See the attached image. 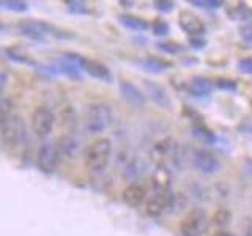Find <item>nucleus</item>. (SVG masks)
Listing matches in <instances>:
<instances>
[{
  "mask_svg": "<svg viewBox=\"0 0 252 236\" xmlns=\"http://www.w3.org/2000/svg\"><path fill=\"white\" fill-rule=\"evenodd\" d=\"M202 44H203V41H197V39L191 38V46L192 47H202Z\"/></svg>",
  "mask_w": 252,
  "mask_h": 236,
  "instance_id": "nucleus-37",
  "label": "nucleus"
},
{
  "mask_svg": "<svg viewBox=\"0 0 252 236\" xmlns=\"http://www.w3.org/2000/svg\"><path fill=\"white\" fill-rule=\"evenodd\" d=\"M145 90L147 94L153 99V102H156L158 106L162 109H169L172 106V99L169 96V93L165 91V88L162 85L156 84L153 81H145Z\"/></svg>",
  "mask_w": 252,
  "mask_h": 236,
  "instance_id": "nucleus-14",
  "label": "nucleus"
},
{
  "mask_svg": "<svg viewBox=\"0 0 252 236\" xmlns=\"http://www.w3.org/2000/svg\"><path fill=\"white\" fill-rule=\"evenodd\" d=\"M178 24L188 35H192V36L202 35L205 31L203 22L200 21L199 16L194 14L192 11H181L178 16Z\"/></svg>",
  "mask_w": 252,
  "mask_h": 236,
  "instance_id": "nucleus-10",
  "label": "nucleus"
},
{
  "mask_svg": "<svg viewBox=\"0 0 252 236\" xmlns=\"http://www.w3.org/2000/svg\"><path fill=\"white\" fill-rule=\"evenodd\" d=\"M110 156H112V142L106 137L96 139L85 149L84 162L87 170L94 175L102 173L110 161Z\"/></svg>",
  "mask_w": 252,
  "mask_h": 236,
  "instance_id": "nucleus-1",
  "label": "nucleus"
},
{
  "mask_svg": "<svg viewBox=\"0 0 252 236\" xmlns=\"http://www.w3.org/2000/svg\"><path fill=\"white\" fill-rule=\"evenodd\" d=\"M213 224L218 225V227H225L230 224V220H232V214H230V211H228L227 208H219L216 209V212L213 214Z\"/></svg>",
  "mask_w": 252,
  "mask_h": 236,
  "instance_id": "nucleus-24",
  "label": "nucleus"
},
{
  "mask_svg": "<svg viewBox=\"0 0 252 236\" xmlns=\"http://www.w3.org/2000/svg\"><path fill=\"white\" fill-rule=\"evenodd\" d=\"M189 90L195 96H207L211 93V84L205 77H194L189 84Z\"/></svg>",
  "mask_w": 252,
  "mask_h": 236,
  "instance_id": "nucleus-20",
  "label": "nucleus"
},
{
  "mask_svg": "<svg viewBox=\"0 0 252 236\" xmlns=\"http://www.w3.org/2000/svg\"><path fill=\"white\" fill-rule=\"evenodd\" d=\"M120 93L122 96L132 104L134 107H142L147 102V96L145 93L142 91L137 85H134L129 81H122L120 82Z\"/></svg>",
  "mask_w": 252,
  "mask_h": 236,
  "instance_id": "nucleus-12",
  "label": "nucleus"
},
{
  "mask_svg": "<svg viewBox=\"0 0 252 236\" xmlns=\"http://www.w3.org/2000/svg\"><path fill=\"white\" fill-rule=\"evenodd\" d=\"M150 156H152V161L156 165H162V167H167L170 170V165L172 167H178L180 147L172 137H165L161 139L159 142H156L152 147Z\"/></svg>",
  "mask_w": 252,
  "mask_h": 236,
  "instance_id": "nucleus-3",
  "label": "nucleus"
},
{
  "mask_svg": "<svg viewBox=\"0 0 252 236\" xmlns=\"http://www.w3.org/2000/svg\"><path fill=\"white\" fill-rule=\"evenodd\" d=\"M158 49L165 52V54H178L181 52V46L178 43H159Z\"/></svg>",
  "mask_w": 252,
  "mask_h": 236,
  "instance_id": "nucleus-27",
  "label": "nucleus"
},
{
  "mask_svg": "<svg viewBox=\"0 0 252 236\" xmlns=\"http://www.w3.org/2000/svg\"><path fill=\"white\" fill-rule=\"evenodd\" d=\"M195 6H202V8H219L222 6V2L219 0H192L191 2Z\"/></svg>",
  "mask_w": 252,
  "mask_h": 236,
  "instance_id": "nucleus-30",
  "label": "nucleus"
},
{
  "mask_svg": "<svg viewBox=\"0 0 252 236\" xmlns=\"http://www.w3.org/2000/svg\"><path fill=\"white\" fill-rule=\"evenodd\" d=\"M218 87L222 90H236V82L228 81V79H220L218 82Z\"/></svg>",
  "mask_w": 252,
  "mask_h": 236,
  "instance_id": "nucleus-33",
  "label": "nucleus"
},
{
  "mask_svg": "<svg viewBox=\"0 0 252 236\" xmlns=\"http://www.w3.org/2000/svg\"><path fill=\"white\" fill-rule=\"evenodd\" d=\"M238 69L244 74H252V57H244L238 61Z\"/></svg>",
  "mask_w": 252,
  "mask_h": 236,
  "instance_id": "nucleus-31",
  "label": "nucleus"
},
{
  "mask_svg": "<svg viewBox=\"0 0 252 236\" xmlns=\"http://www.w3.org/2000/svg\"><path fill=\"white\" fill-rule=\"evenodd\" d=\"M68 10L71 13H76V14H85L89 13V6H87L84 2H68Z\"/></svg>",
  "mask_w": 252,
  "mask_h": 236,
  "instance_id": "nucleus-28",
  "label": "nucleus"
},
{
  "mask_svg": "<svg viewBox=\"0 0 252 236\" xmlns=\"http://www.w3.org/2000/svg\"><path fill=\"white\" fill-rule=\"evenodd\" d=\"M57 149L60 154V159H74V156L77 154L79 149V142L71 136V134H66L60 139V142L57 144Z\"/></svg>",
  "mask_w": 252,
  "mask_h": 236,
  "instance_id": "nucleus-17",
  "label": "nucleus"
},
{
  "mask_svg": "<svg viewBox=\"0 0 252 236\" xmlns=\"http://www.w3.org/2000/svg\"><path fill=\"white\" fill-rule=\"evenodd\" d=\"M55 114L47 106H38L30 115V128L32 132L35 134L39 139H46L49 137L54 126H55Z\"/></svg>",
  "mask_w": 252,
  "mask_h": 236,
  "instance_id": "nucleus-5",
  "label": "nucleus"
},
{
  "mask_svg": "<svg viewBox=\"0 0 252 236\" xmlns=\"http://www.w3.org/2000/svg\"><path fill=\"white\" fill-rule=\"evenodd\" d=\"M2 142L8 148H18L24 144L26 139V128H24V121L21 120V117L13 115L2 126Z\"/></svg>",
  "mask_w": 252,
  "mask_h": 236,
  "instance_id": "nucleus-6",
  "label": "nucleus"
},
{
  "mask_svg": "<svg viewBox=\"0 0 252 236\" xmlns=\"http://www.w3.org/2000/svg\"><path fill=\"white\" fill-rule=\"evenodd\" d=\"M244 167H246V172L249 175H252V157H248V159L244 161Z\"/></svg>",
  "mask_w": 252,
  "mask_h": 236,
  "instance_id": "nucleus-36",
  "label": "nucleus"
},
{
  "mask_svg": "<svg viewBox=\"0 0 252 236\" xmlns=\"http://www.w3.org/2000/svg\"><path fill=\"white\" fill-rule=\"evenodd\" d=\"M152 30H153V33L156 36H165L169 33V24L167 22H164L161 19H158L153 22V26H152Z\"/></svg>",
  "mask_w": 252,
  "mask_h": 236,
  "instance_id": "nucleus-26",
  "label": "nucleus"
},
{
  "mask_svg": "<svg viewBox=\"0 0 252 236\" xmlns=\"http://www.w3.org/2000/svg\"><path fill=\"white\" fill-rule=\"evenodd\" d=\"M60 161L62 159H60L57 145L44 144V145H41V148L38 149L36 162H38V167H39V170H41V172H44V173H54Z\"/></svg>",
  "mask_w": 252,
  "mask_h": 236,
  "instance_id": "nucleus-9",
  "label": "nucleus"
},
{
  "mask_svg": "<svg viewBox=\"0 0 252 236\" xmlns=\"http://www.w3.org/2000/svg\"><path fill=\"white\" fill-rule=\"evenodd\" d=\"M66 57L73 65L84 69L85 73H89L94 79H99L102 82H110V79H112V74H110L109 68L96 60H89V59L81 57V55H73V54H68Z\"/></svg>",
  "mask_w": 252,
  "mask_h": 236,
  "instance_id": "nucleus-7",
  "label": "nucleus"
},
{
  "mask_svg": "<svg viewBox=\"0 0 252 236\" xmlns=\"http://www.w3.org/2000/svg\"><path fill=\"white\" fill-rule=\"evenodd\" d=\"M147 199V191L144 186L140 184H129L123 191V202L129 206H139L145 202Z\"/></svg>",
  "mask_w": 252,
  "mask_h": 236,
  "instance_id": "nucleus-16",
  "label": "nucleus"
},
{
  "mask_svg": "<svg viewBox=\"0 0 252 236\" xmlns=\"http://www.w3.org/2000/svg\"><path fill=\"white\" fill-rule=\"evenodd\" d=\"M144 170H145L144 162H140L139 159H132L131 162L126 164L123 175H125V178H126V179H129V181H136V179H139L142 175H144Z\"/></svg>",
  "mask_w": 252,
  "mask_h": 236,
  "instance_id": "nucleus-21",
  "label": "nucleus"
},
{
  "mask_svg": "<svg viewBox=\"0 0 252 236\" xmlns=\"http://www.w3.org/2000/svg\"><path fill=\"white\" fill-rule=\"evenodd\" d=\"M194 167L203 175H216L220 170V162L215 153H211L207 148H197L192 153Z\"/></svg>",
  "mask_w": 252,
  "mask_h": 236,
  "instance_id": "nucleus-8",
  "label": "nucleus"
},
{
  "mask_svg": "<svg viewBox=\"0 0 252 236\" xmlns=\"http://www.w3.org/2000/svg\"><path fill=\"white\" fill-rule=\"evenodd\" d=\"M14 104L10 98H0V128L13 117Z\"/></svg>",
  "mask_w": 252,
  "mask_h": 236,
  "instance_id": "nucleus-23",
  "label": "nucleus"
},
{
  "mask_svg": "<svg viewBox=\"0 0 252 236\" xmlns=\"http://www.w3.org/2000/svg\"><path fill=\"white\" fill-rule=\"evenodd\" d=\"M19 31L22 35H26L30 39H36V41H44L46 35L51 31V27L46 26V24L41 22H32V21H26L19 24Z\"/></svg>",
  "mask_w": 252,
  "mask_h": 236,
  "instance_id": "nucleus-13",
  "label": "nucleus"
},
{
  "mask_svg": "<svg viewBox=\"0 0 252 236\" xmlns=\"http://www.w3.org/2000/svg\"><path fill=\"white\" fill-rule=\"evenodd\" d=\"M170 183H172V173L167 167L156 165V169L152 173V187L153 192L159 194H169L170 192Z\"/></svg>",
  "mask_w": 252,
  "mask_h": 236,
  "instance_id": "nucleus-11",
  "label": "nucleus"
},
{
  "mask_svg": "<svg viewBox=\"0 0 252 236\" xmlns=\"http://www.w3.org/2000/svg\"><path fill=\"white\" fill-rule=\"evenodd\" d=\"M3 5L10 11H16V13H24L29 10V3L21 2V0H8V2H5Z\"/></svg>",
  "mask_w": 252,
  "mask_h": 236,
  "instance_id": "nucleus-25",
  "label": "nucleus"
},
{
  "mask_svg": "<svg viewBox=\"0 0 252 236\" xmlns=\"http://www.w3.org/2000/svg\"><path fill=\"white\" fill-rule=\"evenodd\" d=\"M0 30H3V26H2V24H0Z\"/></svg>",
  "mask_w": 252,
  "mask_h": 236,
  "instance_id": "nucleus-38",
  "label": "nucleus"
},
{
  "mask_svg": "<svg viewBox=\"0 0 252 236\" xmlns=\"http://www.w3.org/2000/svg\"><path fill=\"white\" fill-rule=\"evenodd\" d=\"M114 123V112L104 102H94L89 106L85 115V128L90 134H101Z\"/></svg>",
  "mask_w": 252,
  "mask_h": 236,
  "instance_id": "nucleus-2",
  "label": "nucleus"
},
{
  "mask_svg": "<svg viewBox=\"0 0 252 236\" xmlns=\"http://www.w3.org/2000/svg\"><path fill=\"white\" fill-rule=\"evenodd\" d=\"M169 197H170V192L169 194H159V192H153L152 195L148 197L147 200V205H145V209L150 216H159L162 212L167 209V203H169Z\"/></svg>",
  "mask_w": 252,
  "mask_h": 236,
  "instance_id": "nucleus-15",
  "label": "nucleus"
},
{
  "mask_svg": "<svg viewBox=\"0 0 252 236\" xmlns=\"http://www.w3.org/2000/svg\"><path fill=\"white\" fill-rule=\"evenodd\" d=\"M60 120L63 128H65L69 134L76 129L77 126V115H76V110L73 106H63V109L60 110Z\"/></svg>",
  "mask_w": 252,
  "mask_h": 236,
  "instance_id": "nucleus-18",
  "label": "nucleus"
},
{
  "mask_svg": "<svg viewBox=\"0 0 252 236\" xmlns=\"http://www.w3.org/2000/svg\"><path fill=\"white\" fill-rule=\"evenodd\" d=\"M211 236H235V235H233L232 232L225 230V228H219V230H216Z\"/></svg>",
  "mask_w": 252,
  "mask_h": 236,
  "instance_id": "nucleus-35",
  "label": "nucleus"
},
{
  "mask_svg": "<svg viewBox=\"0 0 252 236\" xmlns=\"http://www.w3.org/2000/svg\"><path fill=\"white\" fill-rule=\"evenodd\" d=\"M208 225L210 219L207 212L200 208H194L180 220V233L181 236H203L208 230Z\"/></svg>",
  "mask_w": 252,
  "mask_h": 236,
  "instance_id": "nucleus-4",
  "label": "nucleus"
},
{
  "mask_svg": "<svg viewBox=\"0 0 252 236\" xmlns=\"http://www.w3.org/2000/svg\"><path fill=\"white\" fill-rule=\"evenodd\" d=\"M6 84H8V74L5 73V71H3L2 68H0V94L3 93Z\"/></svg>",
  "mask_w": 252,
  "mask_h": 236,
  "instance_id": "nucleus-34",
  "label": "nucleus"
},
{
  "mask_svg": "<svg viewBox=\"0 0 252 236\" xmlns=\"http://www.w3.org/2000/svg\"><path fill=\"white\" fill-rule=\"evenodd\" d=\"M120 22L126 29L134 30V31H145L148 29L147 21H144L142 18H137V16H131V14H122Z\"/></svg>",
  "mask_w": 252,
  "mask_h": 236,
  "instance_id": "nucleus-19",
  "label": "nucleus"
},
{
  "mask_svg": "<svg viewBox=\"0 0 252 236\" xmlns=\"http://www.w3.org/2000/svg\"><path fill=\"white\" fill-rule=\"evenodd\" d=\"M195 132V136L197 137H200V139H203L205 142H213L215 140V136H213V132L211 131H208L207 128H203V126H197V128L194 129Z\"/></svg>",
  "mask_w": 252,
  "mask_h": 236,
  "instance_id": "nucleus-29",
  "label": "nucleus"
},
{
  "mask_svg": "<svg viewBox=\"0 0 252 236\" xmlns=\"http://www.w3.org/2000/svg\"><path fill=\"white\" fill-rule=\"evenodd\" d=\"M155 6H156V10H159L162 13H169V11L173 10L175 3H173V2H165V0H159V2H155Z\"/></svg>",
  "mask_w": 252,
  "mask_h": 236,
  "instance_id": "nucleus-32",
  "label": "nucleus"
},
{
  "mask_svg": "<svg viewBox=\"0 0 252 236\" xmlns=\"http://www.w3.org/2000/svg\"><path fill=\"white\" fill-rule=\"evenodd\" d=\"M142 66L145 69L152 71V73H162L167 68H170V63L169 61H164V60H159V59H155V57H148L142 61Z\"/></svg>",
  "mask_w": 252,
  "mask_h": 236,
  "instance_id": "nucleus-22",
  "label": "nucleus"
}]
</instances>
